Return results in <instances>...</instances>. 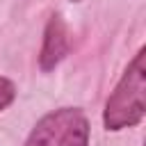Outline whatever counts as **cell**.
I'll return each mask as SVG.
<instances>
[{"instance_id":"1","label":"cell","mask_w":146,"mask_h":146,"mask_svg":"<svg viewBox=\"0 0 146 146\" xmlns=\"http://www.w3.org/2000/svg\"><path fill=\"white\" fill-rule=\"evenodd\" d=\"M146 112V66L144 48L132 57L119 84L110 94L103 112V123L107 130L132 128L144 119Z\"/></svg>"},{"instance_id":"2","label":"cell","mask_w":146,"mask_h":146,"mask_svg":"<svg viewBox=\"0 0 146 146\" xmlns=\"http://www.w3.org/2000/svg\"><path fill=\"white\" fill-rule=\"evenodd\" d=\"M82 112L75 110V107H62V110H55L50 114H46L36 125L34 130L30 132L25 146H57L64 130L80 116Z\"/></svg>"},{"instance_id":"3","label":"cell","mask_w":146,"mask_h":146,"mask_svg":"<svg viewBox=\"0 0 146 146\" xmlns=\"http://www.w3.org/2000/svg\"><path fill=\"white\" fill-rule=\"evenodd\" d=\"M68 50V32L66 25L59 16H52L46 25L43 32V46H41V55H39V66L41 71H52L62 57Z\"/></svg>"},{"instance_id":"4","label":"cell","mask_w":146,"mask_h":146,"mask_svg":"<svg viewBox=\"0 0 146 146\" xmlns=\"http://www.w3.org/2000/svg\"><path fill=\"white\" fill-rule=\"evenodd\" d=\"M57 146H89V123L82 114L64 130Z\"/></svg>"},{"instance_id":"5","label":"cell","mask_w":146,"mask_h":146,"mask_svg":"<svg viewBox=\"0 0 146 146\" xmlns=\"http://www.w3.org/2000/svg\"><path fill=\"white\" fill-rule=\"evenodd\" d=\"M14 98H16V87H14V82L7 80V78H0V110H5Z\"/></svg>"}]
</instances>
